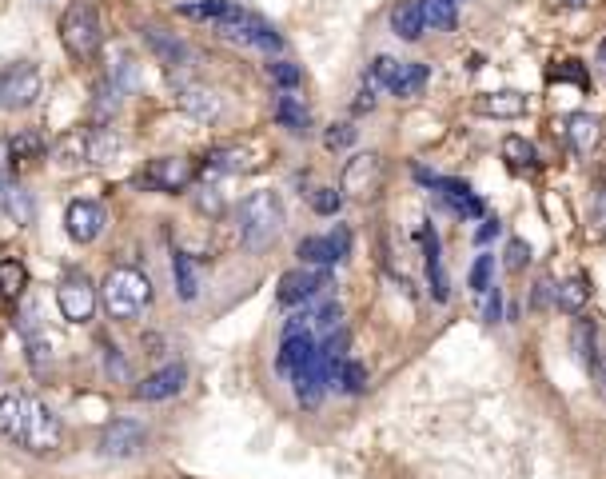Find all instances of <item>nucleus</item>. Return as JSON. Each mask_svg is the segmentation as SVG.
Segmentation results:
<instances>
[{"label":"nucleus","instance_id":"nucleus-1","mask_svg":"<svg viewBox=\"0 0 606 479\" xmlns=\"http://www.w3.org/2000/svg\"><path fill=\"white\" fill-rule=\"evenodd\" d=\"M284 200L276 196V192H252V196H244V204H240V240H244V248H252V252H260V248H268L280 232H284Z\"/></svg>","mask_w":606,"mask_h":479},{"label":"nucleus","instance_id":"nucleus-2","mask_svg":"<svg viewBox=\"0 0 606 479\" xmlns=\"http://www.w3.org/2000/svg\"><path fill=\"white\" fill-rule=\"evenodd\" d=\"M120 136L108 128H72L52 144V156L60 168H80V164H108L120 152Z\"/></svg>","mask_w":606,"mask_h":479},{"label":"nucleus","instance_id":"nucleus-3","mask_svg":"<svg viewBox=\"0 0 606 479\" xmlns=\"http://www.w3.org/2000/svg\"><path fill=\"white\" fill-rule=\"evenodd\" d=\"M152 304V280L140 268H112L104 276V312L112 320H136Z\"/></svg>","mask_w":606,"mask_h":479},{"label":"nucleus","instance_id":"nucleus-4","mask_svg":"<svg viewBox=\"0 0 606 479\" xmlns=\"http://www.w3.org/2000/svg\"><path fill=\"white\" fill-rule=\"evenodd\" d=\"M60 40H64V52L72 60H92L100 52L104 32H100V16H96V8L88 0H72L64 8V16H60Z\"/></svg>","mask_w":606,"mask_h":479},{"label":"nucleus","instance_id":"nucleus-5","mask_svg":"<svg viewBox=\"0 0 606 479\" xmlns=\"http://www.w3.org/2000/svg\"><path fill=\"white\" fill-rule=\"evenodd\" d=\"M192 176H196L192 160H184V156H156V160H148L136 172V184L148 188V192H184L192 184Z\"/></svg>","mask_w":606,"mask_h":479},{"label":"nucleus","instance_id":"nucleus-6","mask_svg":"<svg viewBox=\"0 0 606 479\" xmlns=\"http://www.w3.org/2000/svg\"><path fill=\"white\" fill-rule=\"evenodd\" d=\"M60 440H64V428H60V416L48 408V404H40V400H28V408H24V432H20V444L28 448V452H52V448H60Z\"/></svg>","mask_w":606,"mask_h":479},{"label":"nucleus","instance_id":"nucleus-7","mask_svg":"<svg viewBox=\"0 0 606 479\" xmlns=\"http://www.w3.org/2000/svg\"><path fill=\"white\" fill-rule=\"evenodd\" d=\"M40 88H44L40 68L28 64V60H20L8 72H0V108H28V104H36Z\"/></svg>","mask_w":606,"mask_h":479},{"label":"nucleus","instance_id":"nucleus-8","mask_svg":"<svg viewBox=\"0 0 606 479\" xmlns=\"http://www.w3.org/2000/svg\"><path fill=\"white\" fill-rule=\"evenodd\" d=\"M228 40H240V44H252V48H264V52H280L284 48V36L264 20V16H256V12H240L236 20H224V24H216Z\"/></svg>","mask_w":606,"mask_h":479},{"label":"nucleus","instance_id":"nucleus-9","mask_svg":"<svg viewBox=\"0 0 606 479\" xmlns=\"http://www.w3.org/2000/svg\"><path fill=\"white\" fill-rule=\"evenodd\" d=\"M323 288H327V272L323 268H296V272H284L280 276V292H276V300L284 304V308H300L307 300H315V296H323Z\"/></svg>","mask_w":606,"mask_h":479},{"label":"nucleus","instance_id":"nucleus-10","mask_svg":"<svg viewBox=\"0 0 606 479\" xmlns=\"http://www.w3.org/2000/svg\"><path fill=\"white\" fill-rule=\"evenodd\" d=\"M144 428L136 420H112L104 432H100V456L108 460H132L144 452Z\"/></svg>","mask_w":606,"mask_h":479},{"label":"nucleus","instance_id":"nucleus-11","mask_svg":"<svg viewBox=\"0 0 606 479\" xmlns=\"http://www.w3.org/2000/svg\"><path fill=\"white\" fill-rule=\"evenodd\" d=\"M56 304H60V316L68 324H88L92 312H96V288L84 276H72L56 288Z\"/></svg>","mask_w":606,"mask_h":479},{"label":"nucleus","instance_id":"nucleus-12","mask_svg":"<svg viewBox=\"0 0 606 479\" xmlns=\"http://www.w3.org/2000/svg\"><path fill=\"white\" fill-rule=\"evenodd\" d=\"M379 180H383V164H379V156H375V152H359V156H351V160H347V168H343V188H339V192L367 200V196L379 188Z\"/></svg>","mask_w":606,"mask_h":479},{"label":"nucleus","instance_id":"nucleus-13","mask_svg":"<svg viewBox=\"0 0 606 479\" xmlns=\"http://www.w3.org/2000/svg\"><path fill=\"white\" fill-rule=\"evenodd\" d=\"M104 224H108V216H104V208L96 200H72L64 208V228H68V236L76 244H92L104 232Z\"/></svg>","mask_w":606,"mask_h":479},{"label":"nucleus","instance_id":"nucleus-14","mask_svg":"<svg viewBox=\"0 0 606 479\" xmlns=\"http://www.w3.org/2000/svg\"><path fill=\"white\" fill-rule=\"evenodd\" d=\"M216 172H256L260 164H264V148L256 144V140H244V144H224V148H216L212 152V160H208Z\"/></svg>","mask_w":606,"mask_h":479},{"label":"nucleus","instance_id":"nucleus-15","mask_svg":"<svg viewBox=\"0 0 606 479\" xmlns=\"http://www.w3.org/2000/svg\"><path fill=\"white\" fill-rule=\"evenodd\" d=\"M176 100H180V108L192 112L196 120H220V112H224L220 92L208 88V84H176Z\"/></svg>","mask_w":606,"mask_h":479},{"label":"nucleus","instance_id":"nucleus-16","mask_svg":"<svg viewBox=\"0 0 606 479\" xmlns=\"http://www.w3.org/2000/svg\"><path fill=\"white\" fill-rule=\"evenodd\" d=\"M184 384H188V368L184 364H168V368H160V372H152L140 388H136V400H172V396H180L184 392Z\"/></svg>","mask_w":606,"mask_h":479},{"label":"nucleus","instance_id":"nucleus-17","mask_svg":"<svg viewBox=\"0 0 606 479\" xmlns=\"http://www.w3.org/2000/svg\"><path fill=\"white\" fill-rule=\"evenodd\" d=\"M144 40H148V48L156 52V60H160L164 68H184V64L192 60L188 44L176 40V36H168L164 28H144Z\"/></svg>","mask_w":606,"mask_h":479},{"label":"nucleus","instance_id":"nucleus-18","mask_svg":"<svg viewBox=\"0 0 606 479\" xmlns=\"http://www.w3.org/2000/svg\"><path fill=\"white\" fill-rule=\"evenodd\" d=\"M423 252H427V284H431V296L443 304V300L451 296V284H447V276H443V260H439V236H435V228H431V224L423 228Z\"/></svg>","mask_w":606,"mask_h":479},{"label":"nucleus","instance_id":"nucleus-19","mask_svg":"<svg viewBox=\"0 0 606 479\" xmlns=\"http://www.w3.org/2000/svg\"><path fill=\"white\" fill-rule=\"evenodd\" d=\"M244 8L236 0H192V4H180V16L188 20H208V24H224V20H236Z\"/></svg>","mask_w":606,"mask_h":479},{"label":"nucleus","instance_id":"nucleus-20","mask_svg":"<svg viewBox=\"0 0 606 479\" xmlns=\"http://www.w3.org/2000/svg\"><path fill=\"white\" fill-rule=\"evenodd\" d=\"M427 76H431L427 64H403V60H399V64H395V76L387 80V92H391V96H403V100H407V96H419L423 84H427Z\"/></svg>","mask_w":606,"mask_h":479},{"label":"nucleus","instance_id":"nucleus-21","mask_svg":"<svg viewBox=\"0 0 606 479\" xmlns=\"http://www.w3.org/2000/svg\"><path fill=\"white\" fill-rule=\"evenodd\" d=\"M563 128H567L571 148H575V152H583V156L599 144V116H591V112H575V116H567V120H563Z\"/></svg>","mask_w":606,"mask_h":479},{"label":"nucleus","instance_id":"nucleus-22","mask_svg":"<svg viewBox=\"0 0 606 479\" xmlns=\"http://www.w3.org/2000/svg\"><path fill=\"white\" fill-rule=\"evenodd\" d=\"M315 356V336L311 332H292V336H284V352H280V372H288V376H296L303 364Z\"/></svg>","mask_w":606,"mask_h":479},{"label":"nucleus","instance_id":"nucleus-23","mask_svg":"<svg viewBox=\"0 0 606 479\" xmlns=\"http://www.w3.org/2000/svg\"><path fill=\"white\" fill-rule=\"evenodd\" d=\"M276 120H280V128H288V132H296V136H303V132L311 128V112L303 108V100L292 96V92H280V96H276Z\"/></svg>","mask_w":606,"mask_h":479},{"label":"nucleus","instance_id":"nucleus-24","mask_svg":"<svg viewBox=\"0 0 606 479\" xmlns=\"http://www.w3.org/2000/svg\"><path fill=\"white\" fill-rule=\"evenodd\" d=\"M475 108L483 116H523L527 112V96L523 92H491V96H479Z\"/></svg>","mask_w":606,"mask_h":479},{"label":"nucleus","instance_id":"nucleus-25","mask_svg":"<svg viewBox=\"0 0 606 479\" xmlns=\"http://www.w3.org/2000/svg\"><path fill=\"white\" fill-rule=\"evenodd\" d=\"M172 280H176V292H180V300H196L200 296V272H196V264H192V256H184V252H176L172 256Z\"/></svg>","mask_w":606,"mask_h":479},{"label":"nucleus","instance_id":"nucleus-26","mask_svg":"<svg viewBox=\"0 0 606 479\" xmlns=\"http://www.w3.org/2000/svg\"><path fill=\"white\" fill-rule=\"evenodd\" d=\"M391 32L403 36V40H419L427 28H423V16H419V0H407L391 12Z\"/></svg>","mask_w":606,"mask_h":479},{"label":"nucleus","instance_id":"nucleus-27","mask_svg":"<svg viewBox=\"0 0 606 479\" xmlns=\"http://www.w3.org/2000/svg\"><path fill=\"white\" fill-rule=\"evenodd\" d=\"M296 256H300L307 268H331V264H339V256H335V248H331L327 236H307V240H300Z\"/></svg>","mask_w":606,"mask_h":479},{"label":"nucleus","instance_id":"nucleus-28","mask_svg":"<svg viewBox=\"0 0 606 479\" xmlns=\"http://www.w3.org/2000/svg\"><path fill=\"white\" fill-rule=\"evenodd\" d=\"M24 408H28L24 396H4L0 400V436L4 440H20V432H24Z\"/></svg>","mask_w":606,"mask_h":479},{"label":"nucleus","instance_id":"nucleus-29","mask_svg":"<svg viewBox=\"0 0 606 479\" xmlns=\"http://www.w3.org/2000/svg\"><path fill=\"white\" fill-rule=\"evenodd\" d=\"M0 208H4V216H8L12 224H32V196H28L24 188L4 184V192H0Z\"/></svg>","mask_w":606,"mask_h":479},{"label":"nucleus","instance_id":"nucleus-30","mask_svg":"<svg viewBox=\"0 0 606 479\" xmlns=\"http://www.w3.org/2000/svg\"><path fill=\"white\" fill-rule=\"evenodd\" d=\"M419 16H423V28H455V0H419Z\"/></svg>","mask_w":606,"mask_h":479},{"label":"nucleus","instance_id":"nucleus-31","mask_svg":"<svg viewBox=\"0 0 606 479\" xmlns=\"http://www.w3.org/2000/svg\"><path fill=\"white\" fill-rule=\"evenodd\" d=\"M331 384H339V392H347V396H359V392L367 388V368L355 364V360H339Z\"/></svg>","mask_w":606,"mask_h":479},{"label":"nucleus","instance_id":"nucleus-32","mask_svg":"<svg viewBox=\"0 0 606 479\" xmlns=\"http://www.w3.org/2000/svg\"><path fill=\"white\" fill-rule=\"evenodd\" d=\"M503 156H507V164H511L515 172H531V168L539 164L535 148H531L523 136H507V140H503Z\"/></svg>","mask_w":606,"mask_h":479},{"label":"nucleus","instance_id":"nucleus-33","mask_svg":"<svg viewBox=\"0 0 606 479\" xmlns=\"http://www.w3.org/2000/svg\"><path fill=\"white\" fill-rule=\"evenodd\" d=\"M587 296H591V288H587V280H583V276H571V280H567V284L555 292L559 308H563V312H571V316H575V312L587 304Z\"/></svg>","mask_w":606,"mask_h":479},{"label":"nucleus","instance_id":"nucleus-34","mask_svg":"<svg viewBox=\"0 0 606 479\" xmlns=\"http://www.w3.org/2000/svg\"><path fill=\"white\" fill-rule=\"evenodd\" d=\"M28 284V272L20 260H0V296H20Z\"/></svg>","mask_w":606,"mask_h":479},{"label":"nucleus","instance_id":"nucleus-35","mask_svg":"<svg viewBox=\"0 0 606 479\" xmlns=\"http://www.w3.org/2000/svg\"><path fill=\"white\" fill-rule=\"evenodd\" d=\"M495 284V256L491 252H483L475 264H471V292L479 296V292H487Z\"/></svg>","mask_w":606,"mask_h":479},{"label":"nucleus","instance_id":"nucleus-36","mask_svg":"<svg viewBox=\"0 0 606 479\" xmlns=\"http://www.w3.org/2000/svg\"><path fill=\"white\" fill-rule=\"evenodd\" d=\"M475 300H479V312H483V320H487V324H499V320H503V296H499V288H495V284H491L487 292H479Z\"/></svg>","mask_w":606,"mask_h":479},{"label":"nucleus","instance_id":"nucleus-37","mask_svg":"<svg viewBox=\"0 0 606 479\" xmlns=\"http://www.w3.org/2000/svg\"><path fill=\"white\" fill-rule=\"evenodd\" d=\"M339 204H343V196H339L335 188H315V192H311V208H315L319 216H335Z\"/></svg>","mask_w":606,"mask_h":479},{"label":"nucleus","instance_id":"nucleus-38","mask_svg":"<svg viewBox=\"0 0 606 479\" xmlns=\"http://www.w3.org/2000/svg\"><path fill=\"white\" fill-rule=\"evenodd\" d=\"M268 76L280 84V88H296L303 80V72L296 64H288V60H276V64H268Z\"/></svg>","mask_w":606,"mask_h":479},{"label":"nucleus","instance_id":"nucleus-39","mask_svg":"<svg viewBox=\"0 0 606 479\" xmlns=\"http://www.w3.org/2000/svg\"><path fill=\"white\" fill-rule=\"evenodd\" d=\"M12 144V160H28V156H40V136H32V132H24V136H12L8 140Z\"/></svg>","mask_w":606,"mask_h":479},{"label":"nucleus","instance_id":"nucleus-40","mask_svg":"<svg viewBox=\"0 0 606 479\" xmlns=\"http://www.w3.org/2000/svg\"><path fill=\"white\" fill-rule=\"evenodd\" d=\"M347 144H355V128H351V124H331V128H327V148L339 152V148H347Z\"/></svg>","mask_w":606,"mask_h":479},{"label":"nucleus","instance_id":"nucleus-41","mask_svg":"<svg viewBox=\"0 0 606 479\" xmlns=\"http://www.w3.org/2000/svg\"><path fill=\"white\" fill-rule=\"evenodd\" d=\"M527 260H531V248H527L523 240H511V248H507V268H511V272H519Z\"/></svg>","mask_w":606,"mask_h":479},{"label":"nucleus","instance_id":"nucleus-42","mask_svg":"<svg viewBox=\"0 0 606 479\" xmlns=\"http://www.w3.org/2000/svg\"><path fill=\"white\" fill-rule=\"evenodd\" d=\"M12 164H16V160H12V144L0 136V180H8V176H12Z\"/></svg>","mask_w":606,"mask_h":479},{"label":"nucleus","instance_id":"nucleus-43","mask_svg":"<svg viewBox=\"0 0 606 479\" xmlns=\"http://www.w3.org/2000/svg\"><path fill=\"white\" fill-rule=\"evenodd\" d=\"M591 216H595V224L606 232V180L599 184V196H595V212H591Z\"/></svg>","mask_w":606,"mask_h":479},{"label":"nucleus","instance_id":"nucleus-44","mask_svg":"<svg viewBox=\"0 0 606 479\" xmlns=\"http://www.w3.org/2000/svg\"><path fill=\"white\" fill-rule=\"evenodd\" d=\"M499 236V220H483V228L475 232V244H491Z\"/></svg>","mask_w":606,"mask_h":479},{"label":"nucleus","instance_id":"nucleus-45","mask_svg":"<svg viewBox=\"0 0 606 479\" xmlns=\"http://www.w3.org/2000/svg\"><path fill=\"white\" fill-rule=\"evenodd\" d=\"M371 108H375V84H367L359 92V100H355V112H371Z\"/></svg>","mask_w":606,"mask_h":479},{"label":"nucleus","instance_id":"nucleus-46","mask_svg":"<svg viewBox=\"0 0 606 479\" xmlns=\"http://www.w3.org/2000/svg\"><path fill=\"white\" fill-rule=\"evenodd\" d=\"M551 296H555V284H551V280H539V284H535V304H547Z\"/></svg>","mask_w":606,"mask_h":479},{"label":"nucleus","instance_id":"nucleus-47","mask_svg":"<svg viewBox=\"0 0 606 479\" xmlns=\"http://www.w3.org/2000/svg\"><path fill=\"white\" fill-rule=\"evenodd\" d=\"M555 4H563V8H583L587 0H555Z\"/></svg>","mask_w":606,"mask_h":479},{"label":"nucleus","instance_id":"nucleus-48","mask_svg":"<svg viewBox=\"0 0 606 479\" xmlns=\"http://www.w3.org/2000/svg\"><path fill=\"white\" fill-rule=\"evenodd\" d=\"M599 68H603V72H606V40H603V44H599Z\"/></svg>","mask_w":606,"mask_h":479},{"label":"nucleus","instance_id":"nucleus-49","mask_svg":"<svg viewBox=\"0 0 606 479\" xmlns=\"http://www.w3.org/2000/svg\"><path fill=\"white\" fill-rule=\"evenodd\" d=\"M455 4H459V0H455Z\"/></svg>","mask_w":606,"mask_h":479},{"label":"nucleus","instance_id":"nucleus-50","mask_svg":"<svg viewBox=\"0 0 606 479\" xmlns=\"http://www.w3.org/2000/svg\"><path fill=\"white\" fill-rule=\"evenodd\" d=\"M40 4H44V0H40Z\"/></svg>","mask_w":606,"mask_h":479}]
</instances>
